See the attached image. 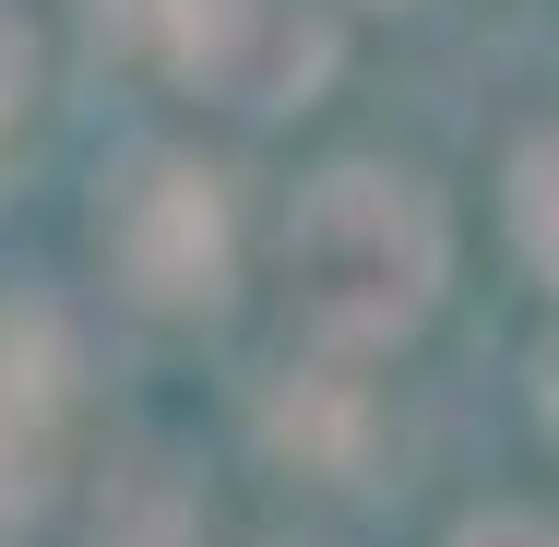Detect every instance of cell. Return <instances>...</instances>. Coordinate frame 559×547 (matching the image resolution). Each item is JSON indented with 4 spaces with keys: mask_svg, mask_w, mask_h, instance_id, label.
Here are the masks:
<instances>
[]
</instances>
